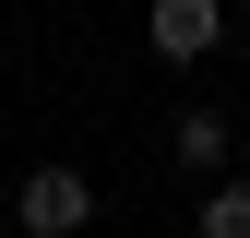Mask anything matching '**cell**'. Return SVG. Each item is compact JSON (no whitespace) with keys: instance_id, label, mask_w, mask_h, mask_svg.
I'll use <instances>...</instances> for the list:
<instances>
[{"instance_id":"obj_1","label":"cell","mask_w":250,"mask_h":238,"mask_svg":"<svg viewBox=\"0 0 250 238\" xmlns=\"http://www.w3.org/2000/svg\"><path fill=\"white\" fill-rule=\"evenodd\" d=\"M12 215H24V238H72V226H96V178L83 167H36Z\"/></svg>"},{"instance_id":"obj_2","label":"cell","mask_w":250,"mask_h":238,"mask_svg":"<svg viewBox=\"0 0 250 238\" xmlns=\"http://www.w3.org/2000/svg\"><path fill=\"white\" fill-rule=\"evenodd\" d=\"M214 36H227V0H155V48L167 60H203Z\"/></svg>"},{"instance_id":"obj_3","label":"cell","mask_w":250,"mask_h":238,"mask_svg":"<svg viewBox=\"0 0 250 238\" xmlns=\"http://www.w3.org/2000/svg\"><path fill=\"white\" fill-rule=\"evenodd\" d=\"M179 155H191V167H214V155H227V119H214V107H191V119H179Z\"/></svg>"},{"instance_id":"obj_4","label":"cell","mask_w":250,"mask_h":238,"mask_svg":"<svg viewBox=\"0 0 250 238\" xmlns=\"http://www.w3.org/2000/svg\"><path fill=\"white\" fill-rule=\"evenodd\" d=\"M203 238H250V191H214L203 202Z\"/></svg>"}]
</instances>
